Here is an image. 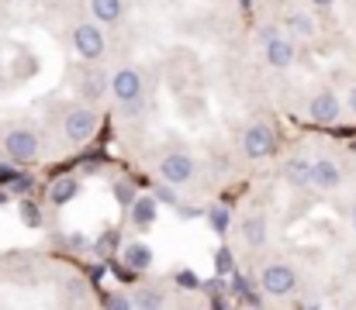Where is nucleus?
<instances>
[{"label": "nucleus", "mask_w": 356, "mask_h": 310, "mask_svg": "<svg viewBox=\"0 0 356 310\" xmlns=\"http://www.w3.org/2000/svg\"><path fill=\"white\" fill-rule=\"evenodd\" d=\"M232 293H236L238 300H245V304H252V307L259 304V297L252 293V286H249V279H245V276H238V273H232Z\"/></svg>", "instance_id": "6ab92c4d"}, {"label": "nucleus", "mask_w": 356, "mask_h": 310, "mask_svg": "<svg viewBox=\"0 0 356 310\" xmlns=\"http://www.w3.org/2000/svg\"><path fill=\"white\" fill-rule=\"evenodd\" d=\"M97 128H101V117H97L94 107H70L66 117H63V135H66V141H73V145L90 141V138L97 135Z\"/></svg>", "instance_id": "f03ea898"}, {"label": "nucleus", "mask_w": 356, "mask_h": 310, "mask_svg": "<svg viewBox=\"0 0 356 310\" xmlns=\"http://www.w3.org/2000/svg\"><path fill=\"white\" fill-rule=\"evenodd\" d=\"M76 193H80V180H76V176H59V180L49 187V200H52V204H70Z\"/></svg>", "instance_id": "dca6fc26"}, {"label": "nucleus", "mask_w": 356, "mask_h": 310, "mask_svg": "<svg viewBox=\"0 0 356 310\" xmlns=\"http://www.w3.org/2000/svg\"><path fill=\"white\" fill-rule=\"evenodd\" d=\"M177 283L180 286H197V276L194 273H177Z\"/></svg>", "instance_id": "cd10ccee"}, {"label": "nucleus", "mask_w": 356, "mask_h": 310, "mask_svg": "<svg viewBox=\"0 0 356 310\" xmlns=\"http://www.w3.org/2000/svg\"><path fill=\"white\" fill-rule=\"evenodd\" d=\"M308 117L315 124H336L343 117V101L332 94V90H318L312 103H308Z\"/></svg>", "instance_id": "1a4fd4ad"}, {"label": "nucleus", "mask_w": 356, "mask_h": 310, "mask_svg": "<svg viewBox=\"0 0 356 310\" xmlns=\"http://www.w3.org/2000/svg\"><path fill=\"white\" fill-rule=\"evenodd\" d=\"M284 180H287V187H294V190H308V187H312V159H305V155L287 159Z\"/></svg>", "instance_id": "ddd939ff"}, {"label": "nucleus", "mask_w": 356, "mask_h": 310, "mask_svg": "<svg viewBox=\"0 0 356 310\" xmlns=\"http://www.w3.org/2000/svg\"><path fill=\"white\" fill-rule=\"evenodd\" d=\"M104 87H108V83H104V76H97V73H94V76H87V83H83V97H87V101H97V97L104 94Z\"/></svg>", "instance_id": "b1692460"}, {"label": "nucleus", "mask_w": 356, "mask_h": 310, "mask_svg": "<svg viewBox=\"0 0 356 310\" xmlns=\"http://www.w3.org/2000/svg\"><path fill=\"white\" fill-rule=\"evenodd\" d=\"M263 52H266V66H270V69H287V66H294V55H298L294 38H287V35H280V31L263 42Z\"/></svg>", "instance_id": "6e6552de"}, {"label": "nucleus", "mask_w": 356, "mask_h": 310, "mask_svg": "<svg viewBox=\"0 0 356 310\" xmlns=\"http://www.w3.org/2000/svg\"><path fill=\"white\" fill-rule=\"evenodd\" d=\"M204 217H208V224H211V231H215V234H225V231H229L232 214H229V207H225V204H211Z\"/></svg>", "instance_id": "a211bd4d"}, {"label": "nucleus", "mask_w": 356, "mask_h": 310, "mask_svg": "<svg viewBox=\"0 0 356 310\" xmlns=\"http://www.w3.org/2000/svg\"><path fill=\"white\" fill-rule=\"evenodd\" d=\"M287 28H291L294 35H315V21H312V17H305L301 10L287 14Z\"/></svg>", "instance_id": "aec40b11"}, {"label": "nucleus", "mask_w": 356, "mask_h": 310, "mask_svg": "<svg viewBox=\"0 0 356 310\" xmlns=\"http://www.w3.org/2000/svg\"><path fill=\"white\" fill-rule=\"evenodd\" d=\"M312 3H315V7H332L336 0H312Z\"/></svg>", "instance_id": "473e14b6"}, {"label": "nucleus", "mask_w": 356, "mask_h": 310, "mask_svg": "<svg viewBox=\"0 0 356 310\" xmlns=\"http://www.w3.org/2000/svg\"><path fill=\"white\" fill-rule=\"evenodd\" d=\"M3 200H7V197H3V193H0V204H3Z\"/></svg>", "instance_id": "f704fd0d"}, {"label": "nucleus", "mask_w": 356, "mask_h": 310, "mask_svg": "<svg viewBox=\"0 0 356 310\" xmlns=\"http://www.w3.org/2000/svg\"><path fill=\"white\" fill-rule=\"evenodd\" d=\"M156 217H159V204H156L152 193H142V197H135V200L128 204V221H131L135 227H152Z\"/></svg>", "instance_id": "9b49d317"}, {"label": "nucleus", "mask_w": 356, "mask_h": 310, "mask_svg": "<svg viewBox=\"0 0 356 310\" xmlns=\"http://www.w3.org/2000/svg\"><path fill=\"white\" fill-rule=\"evenodd\" d=\"M259 290H263V297L284 300V297L298 293V273L291 266H284V262H270L259 273Z\"/></svg>", "instance_id": "f257e3e1"}, {"label": "nucleus", "mask_w": 356, "mask_h": 310, "mask_svg": "<svg viewBox=\"0 0 356 310\" xmlns=\"http://www.w3.org/2000/svg\"><path fill=\"white\" fill-rule=\"evenodd\" d=\"M17 173L10 169V166H0V187H10V180H14Z\"/></svg>", "instance_id": "c85d7f7f"}, {"label": "nucleus", "mask_w": 356, "mask_h": 310, "mask_svg": "<svg viewBox=\"0 0 356 310\" xmlns=\"http://www.w3.org/2000/svg\"><path fill=\"white\" fill-rule=\"evenodd\" d=\"M131 307H138V310L166 307V293H163L159 286H138L135 297H131Z\"/></svg>", "instance_id": "f3484780"}, {"label": "nucleus", "mask_w": 356, "mask_h": 310, "mask_svg": "<svg viewBox=\"0 0 356 310\" xmlns=\"http://www.w3.org/2000/svg\"><path fill=\"white\" fill-rule=\"evenodd\" d=\"M350 221H353V231H356V204H353V214H350Z\"/></svg>", "instance_id": "72a5a7b5"}, {"label": "nucleus", "mask_w": 356, "mask_h": 310, "mask_svg": "<svg viewBox=\"0 0 356 310\" xmlns=\"http://www.w3.org/2000/svg\"><path fill=\"white\" fill-rule=\"evenodd\" d=\"M17 210H21V221H24L28 227H38V224H42V210L31 204V200H21V207H17Z\"/></svg>", "instance_id": "5701e85b"}, {"label": "nucleus", "mask_w": 356, "mask_h": 310, "mask_svg": "<svg viewBox=\"0 0 356 310\" xmlns=\"http://www.w3.org/2000/svg\"><path fill=\"white\" fill-rule=\"evenodd\" d=\"M121 259L128 262V269H138V273L156 262V255H152V248H149L145 241H128V245L121 248Z\"/></svg>", "instance_id": "4468645a"}, {"label": "nucleus", "mask_w": 356, "mask_h": 310, "mask_svg": "<svg viewBox=\"0 0 356 310\" xmlns=\"http://www.w3.org/2000/svg\"><path fill=\"white\" fill-rule=\"evenodd\" d=\"M90 14L97 24H115L124 14V0H90Z\"/></svg>", "instance_id": "2eb2a0df"}, {"label": "nucleus", "mask_w": 356, "mask_h": 310, "mask_svg": "<svg viewBox=\"0 0 356 310\" xmlns=\"http://www.w3.org/2000/svg\"><path fill=\"white\" fill-rule=\"evenodd\" d=\"M3 152L10 162H35L38 152H42V141L31 128H14L3 135Z\"/></svg>", "instance_id": "20e7f679"}, {"label": "nucleus", "mask_w": 356, "mask_h": 310, "mask_svg": "<svg viewBox=\"0 0 356 310\" xmlns=\"http://www.w3.org/2000/svg\"><path fill=\"white\" fill-rule=\"evenodd\" d=\"M242 152H245V159H252V162L270 159V155L277 152V135H273V128H270L266 121L249 124L245 135H242Z\"/></svg>", "instance_id": "7ed1b4c3"}, {"label": "nucleus", "mask_w": 356, "mask_h": 310, "mask_svg": "<svg viewBox=\"0 0 356 310\" xmlns=\"http://www.w3.org/2000/svg\"><path fill=\"white\" fill-rule=\"evenodd\" d=\"M194 173H197V166H194V155L191 152H166L163 162H159V180L163 183H173V187L191 183Z\"/></svg>", "instance_id": "423d86ee"}, {"label": "nucleus", "mask_w": 356, "mask_h": 310, "mask_svg": "<svg viewBox=\"0 0 356 310\" xmlns=\"http://www.w3.org/2000/svg\"><path fill=\"white\" fill-rule=\"evenodd\" d=\"M73 49H76L80 59H87V62L101 59V55L108 52V38H104L101 24H94V21L76 24V28H73Z\"/></svg>", "instance_id": "39448f33"}, {"label": "nucleus", "mask_w": 356, "mask_h": 310, "mask_svg": "<svg viewBox=\"0 0 356 310\" xmlns=\"http://www.w3.org/2000/svg\"><path fill=\"white\" fill-rule=\"evenodd\" d=\"M108 307H131L128 297H108Z\"/></svg>", "instance_id": "7c9ffc66"}, {"label": "nucleus", "mask_w": 356, "mask_h": 310, "mask_svg": "<svg viewBox=\"0 0 356 310\" xmlns=\"http://www.w3.org/2000/svg\"><path fill=\"white\" fill-rule=\"evenodd\" d=\"M152 197H156V204H166V207H177V204H180V197H177V187H173V183H163V180H159V187H156V193H152Z\"/></svg>", "instance_id": "4be33fe9"}, {"label": "nucleus", "mask_w": 356, "mask_h": 310, "mask_svg": "<svg viewBox=\"0 0 356 310\" xmlns=\"http://www.w3.org/2000/svg\"><path fill=\"white\" fill-rule=\"evenodd\" d=\"M111 97L118 103H135L142 101V73L138 69H131V66H121L115 69V76H111Z\"/></svg>", "instance_id": "0eeeda50"}, {"label": "nucleus", "mask_w": 356, "mask_h": 310, "mask_svg": "<svg viewBox=\"0 0 356 310\" xmlns=\"http://www.w3.org/2000/svg\"><path fill=\"white\" fill-rule=\"evenodd\" d=\"M346 110H350V114L356 117V87L350 90V94H346Z\"/></svg>", "instance_id": "2f4dec72"}, {"label": "nucleus", "mask_w": 356, "mask_h": 310, "mask_svg": "<svg viewBox=\"0 0 356 310\" xmlns=\"http://www.w3.org/2000/svg\"><path fill=\"white\" fill-rule=\"evenodd\" d=\"M31 187H35V183H31L28 176H14V180H10V190H14V193H21V197H24V193H31Z\"/></svg>", "instance_id": "393cba45"}, {"label": "nucleus", "mask_w": 356, "mask_h": 310, "mask_svg": "<svg viewBox=\"0 0 356 310\" xmlns=\"http://www.w3.org/2000/svg\"><path fill=\"white\" fill-rule=\"evenodd\" d=\"M215 273H218V276H232V273H236V259H232V252H229L225 245L215 252Z\"/></svg>", "instance_id": "412c9836"}, {"label": "nucleus", "mask_w": 356, "mask_h": 310, "mask_svg": "<svg viewBox=\"0 0 356 310\" xmlns=\"http://www.w3.org/2000/svg\"><path fill=\"white\" fill-rule=\"evenodd\" d=\"M177 214H180V217H187V221L201 217V210H194V207H184V204H177Z\"/></svg>", "instance_id": "c756f323"}, {"label": "nucleus", "mask_w": 356, "mask_h": 310, "mask_svg": "<svg viewBox=\"0 0 356 310\" xmlns=\"http://www.w3.org/2000/svg\"><path fill=\"white\" fill-rule=\"evenodd\" d=\"M312 187L315 190H325V193H332V190H339L343 187V169L336 166V159H312Z\"/></svg>", "instance_id": "9d476101"}, {"label": "nucleus", "mask_w": 356, "mask_h": 310, "mask_svg": "<svg viewBox=\"0 0 356 310\" xmlns=\"http://www.w3.org/2000/svg\"><path fill=\"white\" fill-rule=\"evenodd\" d=\"M66 245H70V248H73V252H83V248H87V238H83V234H80V231H73V234H70V238H66Z\"/></svg>", "instance_id": "bb28decb"}, {"label": "nucleus", "mask_w": 356, "mask_h": 310, "mask_svg": "<svg viewBox=\"0 0 356 310\" xmlns=\"http://www.w3.org/2000/svg\"><path fill=\"white\" fill-rule=\"evenodd\" d=\"M238 234H242V241H245L249 248H259V245H266L270 224H266V217H263V214H245V217H242V224H238Z\"/></svg>", "instance_id": "f8f14e48"}, {"label": "nucleus", "mask_w": 356, "mask_h": 310, "mask_svg": "<svg viewBox=\"0 0 356 310\" xmlns=\"http://www.w3.org/2000/svg\"><path fill=\"white\" fill-rule=\"evenodd\" d=\"M115 197H118L121 204L128 207V204H131V200H135V190H131L128 183H115Z\"/></svg>", "instance_id": "a878e982"}]
</instances>
